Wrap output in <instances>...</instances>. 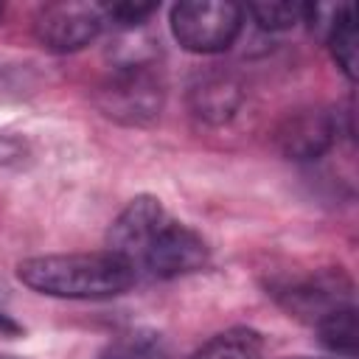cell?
I'll use <instances>...</instances> for the list:
<instances>
[{
	"mask_svg": "<svg viewBox=\"0 0 359 359\" xmlns=\"http://www.w3.org/2000/svg\"><path fill=\"white\" fill-rule=\"evenodd\" d=\"M17 278L48 297L107 300L132 289L137 272L115 252H56L34 255L17 264Z\"/></svg>",
	"mask_w": 359,
	"mask_h": 359,
	"instance_id": "1",
	"label": "cell"
},
{
	"mask_svg": "<svg viewBox=\"0 0 359 359\" xmlns=\"http://www.w3.org/2000/svg\"><path fill=\"white\" fill-rule=\"evenodd\" d=\"M95 107L121 126H151L165 107V84L160 73L143 62H123L95 90Z\"/></svg>",
	"mask_w": 359,
	"mask_h": 359,
	"instance_id": "2",
	"label": "cell"
},
{
	"mask_svg": "<svg viewBox=\"0 0 359 359\" xmlns=\"http://www.w3.org/2000/svg\"><path fill=\"white\" fill-rule=\"evenodd\" d=\"M171 34L191 53L227 50L244 25V8L227 0H185L171 6Z\"/></svg>",
	"mask_w": 359,
	"mask_h": 359,
	"instance_id": "3",
	"label": "cell"
},
{
	"mask_svg": "<svg viewBox=\"0 0 359 359\" xmlns=\"http://www.w3.org/2000/svg\"><path fill=\"white\" fill-rule=\"evenodd\" d=\"M275 300L297 320L320 323L323 317L334 314L337 309L356 306L353 303V283L339 269H320L294 280H283L272 286Z\"/></svg>",
	"mask_w": 359,
	"mask_h": 359,
	"instance_id": "4",
	"label": "cell"
},
{
	"mask_svg": "<svg viewBox=\"0 0 359 359\" xmlns=\"http://www.w3.org/2000/svg\"><path fill=\"white\" fill-rule=\"evenodd\" d=\"M104 22V8L95 3H48L34 17V36L45 50L76 53L95 42Z\"/></svg>",
	"mask_w": 359,
	"mask_h": 359,
	"instance_id": "5",
	"label": "cell"
},
{
	"mask_svg": "<svg viewBox=\"0 0 359 359\" xmlns=\"http://www.w3.org/2000/svg\"><path fill=\"white\" fill-rule=\"evenodd\" d=\"M205 264H208L205 238L196 230H191L188 224L168 216L163 222V227L154 233V238L149 241V247L143 250L135 269L146 272L151 278L168 280V278L191 275V272L202 269Z\"/></svg>",
	"mask_w": 359,
	"mask_h": 359,
	"instance_id": "6",
	"label": "cell"
},
{
	"mask_svg": "<svg viewBox=\"0 0 359 359\" xmlns=\"http://www.w3.org/2000/svg\"><path fill=\"white\" fill-rule=\"evenodd\" d=\"M337 137H339V115L320 107L289 112L275 129L278 151L294 163L320 160L325 151H331Z\"/></svg>",
	"mask_w": 359,
	"mask_h": 359,
	"instance_id": "7",
	"label": "cell"
},
{
	"mask_svg": "<svg viewBox=\"0 0 359 359\" xmlns=\"http://www.w3.org/2000/svg\"><path fill=\"white\" fill-rule=\"evenodd\" d=\"M165 219H168V210L163 208V202L157 196H149V194L135 196L109 224L107 250L115 252L118 258H123L135 269L143 250L149 247V241L154 238V233L163 227Z\"/></svg>",
	"mask_w": 359,
	"mask_h": 359,
	"instance_id": "8",
	"label": "cell"
},
{
	"mask_svg": "<svg viewBox=\"0 0 359 359\" xmlns=\"http://www.w3.org/2000/svg\"><path fill=\"white\" fill-rule=\"evenodd\" d=\"M241 104H244V81L227 70L205 73L188 90L191 115L208 126H222L233 121Z\"/></svg>",
	"mask_w": 359,
	"mask_h": 359,
	"instance_id": "9",
	"label": "cell"
},
{
	"mask_svg": "<svg viewBox=\"0 0 359 359\" xmlns=\"http://www.w3.org/2000/svg\"><path fill=\"white\" fill-rule=\"evenodd\" d=\"M325 42L337 67L348 76V81H353L359 67V31H356V8L351 3L334 8V17L328 20Z\"/></svg>",
	"mask_w": 359,
	"mask_h": 359,
	"instance_id": "10",
	"label": "cell"
},
{
	"mask_svg": "<svg viewBox=\"0 0 359 359\" xmlns=\"http://www.w3.org/2000/svg\"><path fill=\"white\" fill-rule=\"evenodd\" d=\"M191 359H264V339L252 328H227L208 339Z\"/></svg>",
	"mask_w": 359,
	"mask_h": 359,
	"instance_id": "11",
	"label": "cell"
},
{
	"mask_svg": "<svg viewBox=\"0 0 359 359\" xmlns=\"http://www.w3.org/2000/svg\"><path fill=\"white\" fill-rule=\"evenodd\" d=\"M317 339L323 348H328L337 356L353 359L359 351V323H356V306L337 309L334 314L323 317L317 323Z\"/></svg>",
	"mask_w": 359,
	"mask_h": 359,
	"instance_id": "12",
	"label": "cell"
},
{
	"mask_svg": "<svg viewBox=\"0 0 359 359\" xmlns=\"http://www.w3.org/2000/svg\"><path fill=\"white\" fill-rule=\"evenodd\" d=\"M98 359H171L165 339L157 331H126L121 337H115L101 353Z\"/></svg>",
	"mask_w": 359,
	"mask_h": 359,
	"instance_id": "13",
	"label": "cell"
},
{
	"mask_svg": "<svg viewBox=\"0 0 359 359\" xmlns=\"http://www.w3.org/2000/svg\"><path fill=\"white\" fill-rule=\"evenodd\" d=\"M247 14L258 22L264 31H289L297 22H306L309 3H280V0H264V3H250Z\"/></svg>",
	"mask_w": 359,
	"mask_h": 359,
	"instance_id": "14",
	"label": "cell"
},
{
	"mask_svg": "<svg viewBox=\"0 0 359 359\" xmlns=\"http://www.w3.org/2000/svg\"><path fill=\"white\" fill-rule=\"evenodd\" d=\"M101 8H104V20H112L118 28H137L157 11L154 3H132V0L101 6Z\"/></svg>",
	"mask_w": 359,
	"mask_h": 359,
	"instance_id": "15",
	"label": "cell"
},
{
	"mask_svg": "<svg viewBox=\"0 0 359 359\" xmlns=\"http://www.w3.org/2000/svg\"><path fill=\"white\" fill-rule=\"evenodd\" d=\"M25 154H28L25 140L11 137V135H0V168H8V165L22 163Z\"/></svg>",
	"mask_w": 359,
	"mask_h": 359,
	"instance_id": "16",
	"label": "cell"
},
{
	"mask_svg": "<svg viewBox=\"0 0 359 359\" xmlns=\"http://www.w3.org/2000/svg\"><path fill=\"white\" fill-rule=\"evenodd\" d=\"M0 334H8V337H17V334H22V328H20V323H14L6 311H0Z\"/></svg>",
	"mask_w": 359,
	"mask_h": 359,
	"instance_id": "17",
	"label": "cell"
},
{
	"mask_svg": "<svg viewBox=\"0 0 359 359\" xmlns=\"http://www.w3.org/2000/svg\"><path fill=\"white\" fill-rule=\"evenodd\" d=\"M0 359H22V356H0Z\"/></svg>",
	"mask_w": 359,
	"mask_h": 359,
	"instance_id": "18",
	"label": "cell"
},
{
	"mask_svg": "<svg viewBox=\"0 0 359 359\" xmlns=\"http://www.w3.org/2000/svg\"><path fill=\"white\" fill-rule=\"evenodd\" d=\"M289 359H309V356H289Z\"/></svg>",
	"mask_w": 359,
	"mask_h": 359,
	"instance_id": "19",
	"label": "cell"
},
{
	"mask_svg": "<svg viewBox=\"0 0 359 359\" xmlns=\"http://www.w3.org/2000/svg\"><path fill=\"white\" fill-rule=\"evenodd\" d=\"M0 17H3V3H0Z\"/></svg>",
	"mask_w": 359,
	"mask_h": 359,
	"instance_id": "20",
	"label": "cell"
}]
</instances>
